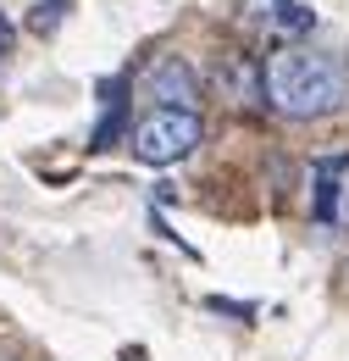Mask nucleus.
I'll return each mask as SVG.
<instances>
[{
	"mask_svg": "<svg viewBox=\"0 0 349 361\" xmlns=\"http://www.w3.org/2000/svg\"><path fill=\"white\" fill-rule=\"evenodd\" d=\"M133 156L144 161V167H172L183 156H194V145L205 139V123H200V111H177V106H156L150 117H139L133 123Z\"/></svg>",
	"mask_w": 349,
	"mask_h": 361,
	"instance_id": "f03ea898",
	"label": "nucleus"
},
{
	"mask_svg": "<svg viewBox=\"0 0 349 361\" xmlns=\"http://www.w3.org/2000/svg\"><path fill=\"white\" fill-rule=\"evenodd\" d=\"M67 6H72V0H39V6L28 11V28H34V34H56L61 17H67Z\"/></svg>",
	"mask_w": 349,
	"mask_h": 361,
	"instance_id": "0eeeda50",
	"label": "nucleus"
},
{
	"mask_svg": "<svg viewBox=\"0 0 349 361\" xmlns=\"http://www.w3.org/2000/svg\"><path fill=\"white\" fill-rule=\"evenodd\" d=\"M144 90L156 94L161 106H177V111H194V106H200V78H194V67H189L183 56H172V50L150 61Z\"/></svg>",
	"mask_w": 349,
	"mask_h": 361,
	"instance_id": "7ed1b4c3",
	"label": "nucleus"
},
{
	"mask_svg": "<svg viewBox=\"0 0 349 361\" xmlns=\"http://www.w3.org/2000/svg\"><path fill=\"white\" fill-rule=\"evenodd\" d=\"M205 306H211V312H227V317H250V306H239V300H222V295H211Z\"/></svg>",
	"mask_w": 349,
	"mask_h": 361,
	"instance_id": "6e6552de",
	"label": "nucleus"
},
{
	"mask_svg": "<svg viewBox=\"0 0 349 361\" xmlns=\"http://www.w3.org/2000/svg\"><path fill=\"white\" fill-rule=\"evenodd\" d=\"M6 50H11V23L0 17V61H6Z\"/></svg>",
	"mask_w": 349,
	"mask_h": 361,
	"instance_id": "1a4fd4ad",
	"label": "nucleus"
},
{
	"mask_svg": "<svg viewBox=\"0 0 349 361\" xmlns=\"http://www.w3.org/2000/svg\"><path fill=\"white\" fill-rule=\"evenodd\" d=\"M344 173H349V156H327V161H316V173H310V217L316 223H338V189H344Z\"/></svg>",
	"mask_w": 349,
	"mask_h": 361,
	"instance_id": "20e7f679",
	"label": "nucleus"
},
{
	"mask_svg": "<svg viewBox=\"0 0 349 361\" xmlns=\"http://www.w3.org/2000/svg\"><path fill=\"white\" fill-rule=\"evenodd\" d=\"M261 94L283 117H333L349 106V61L333 50H272L261 67Z\"/></svg>",
	"mask_w": 349,
	"mask_h": 361,
	"instance_id": "f257e3e1",
	"label": "nucleus"
},
{
	"mask_svg": "<svg viewBox=\"0 0 349 361\" xmlns=\"http://www.w3.org/2000/svg\"><path fill=\"white\" fill-rule=\"evenodd\" d=\"M217 84L233 94V100H266V94H261V67L244 61V56H227V61H222V67H217Z\"/></svg>",
	"mask_w": 349,
	"mask_h": 361,
	"instance_id": "39448f33",
	"label": "nucleus"
},
{
	"mask_svg": "<svg viewBox=\"0 0 349 361\" xmlns=\"http://www.w3.org/2000/svg\"><path fill=\"white\" fill-rule=\"evenodd\" d=\"M272 23L288 28V34H310V28H316V11L300 6V0H272Z\"/></svg>",
	"mask_w": 349,
	"mask_h": 361,
	"instance_id": "423d86ee",
	"label": "nucleus"
}]
</instances>
